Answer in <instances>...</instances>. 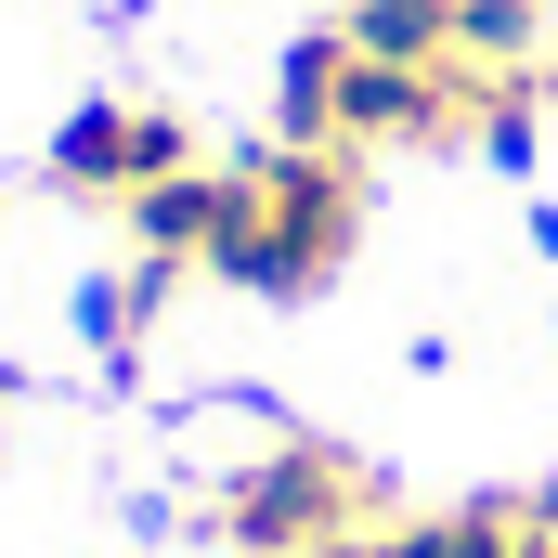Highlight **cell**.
<instances>
[{
	"label": "cell",
	"mask_w": 558,
	"mask_h": 558,
	"mask_svg": "<svg viewBox=\"0 0 558 558\" xmlns=\"http://www.w3.org/2000/svg\"><path fill=\"white\" fill-rule=\"evenodd\" d=\"M169 286H182V260H131V274H105V286H92V299H78V338H92V351L118 364V351H131L143 325L169 312Z\"/></svg>",
	"instance_id": "6"
},
{
	"label": "cell",
	"mask_w": 558,
	"mask_h": 558,
	"mask_svg": "<svg viewBox=\"0 0 558 558\" xmlns=\"http://www.w3.org/2000/svg\"><path fill=\"white\" fill-rule=\"evenodd\" d=\"M221 208H234V169H169V182H143L131 208V260H182V274H208V234H221Z\"/></svg>",
	"instance_id": "4"
},
{
	"label": "cell",
	"mask_w": 558,
	"mask_h": 558,
	"mask_svg": "<svg viewBox=\"0 0 558 558\" xmlns=\"http://www.w3.org/2000/svg\"><path fill=\"white\" fill-rule=\"evenodd\" d=\"M364 247V156L338 143H247L234 156V208L208 234V274L247 299H325L338 260Z\"/></svg>",
	"instance_id": "1"
},
{
	"label": "cell",
	"mask_w": 558,
	"mask_h": 558,
	"mask_svg": "<svg viewBox=\"0 0 558 558\" xmlns=\"http://www.w3.org/2000/svg\"><path fill=\"white\" fill-rule=\"evenodd\" d=\"M0 416H13V390H0Z\"/></svg>",
	"instance_id": "8"
},
{
	"label": "cell",
	"mask_w": 558,
	"mask_h": 558,
	"mask_svg": "<svg viewBox=\"0 0 558 558\" xmlns=\"http://www.w3.org/2000/svg\"><path fill=\"white\" fill-rule=\"evenodd\" d=\"M338 26L390 65H454V0H338Z\"/></svg>",
	"instance_id": "5"
},
{
	"label": "cell",
	"mask_w": 558,
	"mask_h": 558,
	"mask_svg": "<svg viewBox=\"0 0 558 558\" xmlns=\"http://www.w3.org/2000/svg\"><path fill=\"white\" fill-rule=\"evenodd\" d=\"M533 520H546V533H558V481H546V494H533Z\"/></svg>",
	"instance_id": "7"
},
{
	"label": "cell",
	"mask_w": 558,
	"mask_h": 558,
	"mask_svg": "<svg viewBox=\"0 0 558 558\" xmlns=\"http://www.w3.org/2000/svg\"><path fill=\"white\" fill-rule=\"evenodd\" d=\"M208 520H221V546H234V558H325V546H351V533H377L390 494H377V468H364L351 441L286 428V441H260V454L221 481Z\"/></svg>",
	"instance_id": "2"
},
{
	"label": "cell",
	"mask_w": 558,
	"mask_h": 558,
	"mask_svg": "<svg viewBox=\"0 0 558 558\" xmlns=\"http://www.w3.org/2000/svg\"><path fill=\"white\" fill-rule=\"evenodd\" d=\"M169 169H208L182 105H78L52 131V195H78V208H131L143 182H169Z\"/></svg>",
	"instance_id": "3"
}]
</instances>
